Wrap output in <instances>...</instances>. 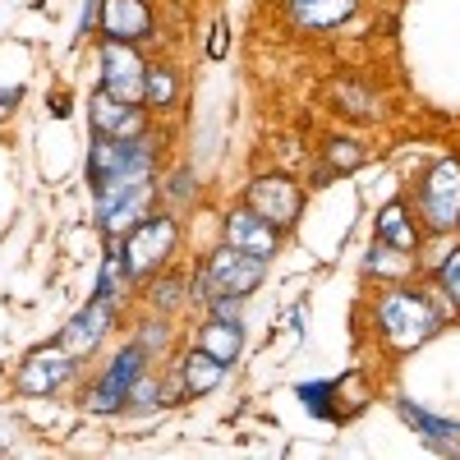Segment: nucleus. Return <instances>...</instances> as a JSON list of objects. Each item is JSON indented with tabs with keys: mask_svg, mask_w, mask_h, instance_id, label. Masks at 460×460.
Segmentation results:
<instances>
[{
	"mask_svg": "<svg viewBox=\"0 0 460 460\" xmlns=\"http://www.w3.org/2000/svg\"><path fill=\"white\" fill-rule=\"evenodd\" d=\"M152 171H157V147H152L147 134H138V138L97 134V138H93L88 175H93L97 194H111V189H134V184H152Z\"/></svg>",
	"mask_w": 460,
	"mask_h": 460,
	"instance_id": "1",
	"label": "nucleus"
},
{
	"mask_svg": "<svg viewBox=\"0 0 460 460\" xmlns=\"http://www.w3.org/2000/svg\"><path fill=\"white\" fill-rule=\"evenodd\" d=\"M152 203V184H134V189H111V194H97V221L106 235H129V230L147 217Z\"/></svg>",
	"mask_w": 460,
	"mask_h": 460,
	"instance_id": "11",
	"label": "nucleus"
},
{
	"mask_svg": "<svg viewBox=\"0 0 460 460\" xmlns=\"http://www.w3.org/2000/svg\"><path fill=\"white\" fill-rule=\"evenodd\" d=\"M438 286H442V295H447L451 304H460V249L438 267Z\"/></svg>",
	"mask_w": 460,
	"mask_h": 460,
	"instance_id": "25",
	"label": "nucleus"
},
{
	"mask_svg": "<svg viewBox=\"0 0 460 460\" xmlns=\"http://www.w3.org/2000/svg\"><path fill=\"white\" fill-rule=\"evenodd\" d=\"M359 162H364V152L350 138H327V166L332 171H355Z\"/></svg>",
	"mask_w": 460,
	"mask_h": 460,
	"instance_id": "24",
	"label": "nucleus"
},
{
	"mask_svg": "<svg viewBox=\"0 0 460 460\" xmlns=\"http://www.w3.org/2000/svg\"><path fill=\"white\" fill-rule=\"evenodd\" d=\"M194 189H199L194 175H189V171H175V180H171V194H175V199H189Z\"/></svg>",
	"mask_w": 460,
	"mask_h": 460,
	"instance_id": "27",
	"label": "nucleus"
},
{
	"mask_svg": "<svg viewBox=\"0 0 460 460\" xmlns=\"http://www.w3.org/2000/svg\"><path fill=\"white\" fill-rule=\"evenodd\" d=\"M419 217L429 230L460 226V157H442L419 180Z\"/></svg>",
	"mask_w": 460,
	"mask_h": 460,
	"instance_id": "4",
	"label": "nucleus"
},
{
	"mask_svg": "<svg viewBox=\"0 0 460 460\" xmlns=\"http://www.w3.org/2000/svg\"><path fill=\"white\" fill-rule=\"evenodd\" d=\"M208 56L221 60L226 56V23H212V42H208Z\"/></svg>",
	"mask_w": 460,
	"mask_h": 460,
	"instance_id": "29",
	"label": "nucleus"
},
{
	"mask_svg": "<svg viewBox=\"0 0 460 460\" xmlns=\"http://www.w3.org/2000/svg\"><path fill=\"white\" fill-rule=\"evenodd\" d=\"M143 79H147V65L138 60V51L129 42H102V88L125 97V102H143Z\"/></svg>",
	"mask_w": 460,
	"mask_h": 460,
	"instance_id": "8",
	"label": "nucleus"
},
{
	"mask_svg": "<svg viewBox=\"0 0 460 460\" xmlns=\"http://www.w3.org/2000/svg\"><path fill=\"white\" fill-rule=\"evenodd\" d=\"M97 28L111 37V42H143L152 37V5L147 0H102L97 5Z\"/></svg>",
	"mask_w": 460,
	"mask_h": 460,
	"instance_id": "13",
	"label": "nucleus"
},
{
	"mask_svg": "<svg viewBox=\"0 0 460 460\" xmlns=\"http://www.w3.org/2000/svg\"><path fill=\"white\" fill-rule=\"evenodd\" d=\"M74 373V355L65 345H51V350H32L19 368V392L23 396H51L56 387H65Z\"/></svg>",
	"mask_w": 460,
	"mask_h": 460,
	"instance_id": "10",
	"label": "nucleus"
},
{
	"mask_svg": "<svg viewBox=\"0 0 460 460\" xmlns=\"http://www.w3.org/2000/svg\"><path fill=\"white\" fill-rule=\"evenodd\" d=\"M180 230L171 217H143L129 235H125V262H129V277H152L157 267L175 253Z\"/></svg>",
	"mask_w": 460,
	"mask_h": 460,
	"instance_id": "6",
	"label": "nucleus"
},
{
	"mask_svg": "<svg viewBox=\"0 0 460 460\" xmlns=\"http://www.w3.org/2000/svg\"><path fill=\"white\" fill-rule=\"evenodd\" d=\"M19 97H23V88H5V93H0V120L19 106Z\"/></svg>",
	"mask_w": 460,
	"mask_h": 460,
	"instance_id": "30",
	"label": "nucleus"
},
{
	"mask_svg": "<svg viewBox=\"0 0 460 460\" xmlns=\"http://www.w3.org/2000/svg\"><path fill=\"white\" fill-rule=\"evenodd\" d=\"M175 286H180V281H162L157 290H152V299H157V304H162V309H171V304L180 299V290H175Z\"/></svg>",
	"mask_w": 460,
	"mask_h": 460,
	"instance_id": "28",
	"label": "nucleus"
},
{
	"mask_svg": "<svg viewBox=\"0 0 460 460\" xmlns=\"http://www.w3.org/2000/svg\"><path fill=\"white\" fill-rule=\"evenodd\" d=\"M88 120L97 134H115V138H138L147 134V115H143V102H125L115 93H93L88 102Z\"/></svg>",
	"mask_w": 460,
	"mask_h": 460,
	"instance_id": "9",
	"label": "nucleus"
},
{
	"mask_svg": "<svg viewBox=\"0 0 460 460\" xmlns=\"http://www.w3.org/2000/svg\"><path fill=\"white\" fill-rule=\"evenodd\" d=\"M221 377H226V364L212 359L208 350H199V345L180 359V392H184V396H208V392H217Z\"/></svg>",
	"mask_w": 460,
	"mask_h": 460,
	"instance_id": "17",
	"label": "nucleus"
},
{
	"mask_svg": "<svg viewBox=\"0 0 460 460\" xmlns=\"http://www.w3.org/2000/svg\"><path fill=\"white\" fill-rule=\"evenodd\" d=\"M262 272H267L262 258H253V253H244V249H235V244H221V249L203 262V272H199L194 286H189V295H194V299H217V295L244 299V295H253V286L262 281Z\"/></svg>",
	"mask_w": 460,
	"mask_h": 460,
	"instance_id": "3",
	"label": "nucleus"
},
{
	"mask_svg": "<svg viewBox=\"0 0 460 460\" xmlns=\"http://www.w3.org/2000/svg\"><path fill=\"white\" fill-rule=\"evenodd\" d=\"M332 106L341 115H350V120H377V97L359 84H336L332 88Z\"/></svg>",
	"mask_w": 460,
	"mask_h": 460,
	"instance_id": "20",
	"label": "nucleus"
},
{
	"mask_svg": "<svg viewBox=\"0 0 460 460\" xmlns=\"http://www.w3.org/2000/svg\"><path fill=\"white\" fill-rule=\"evenodd\" d=\"M111 318H115V299H111V295H97L88 309L60 332V345H65L74 359H88L97 345H102V336L111 332Z\"/></svg>",
	"mask_w": 460,
	"mask_h": 460,
	"instance_id": "12",
	"label": "nucleus"
},
{
	"mask_svg": "<svg viewBox=\"0 0 460 460\" xmlns=\"http://www.w3.org/2000/svg\"><path fill=\"white\" fill-rule=\"evenodd\" d=\"M377 240L392 244L401 253H419V226H414V212L405 203H387L377 212Z\"/></svg>",
	"mask_w": 460,
	"mask_h": 460,
	"instance_id": "18",
	"label": "nucleus"
},
{
	"mask_svg": "<svg viewBox=\"0 0 460 460\" xmlns=\"http://www.w3.org/2000/svg\"><path fill=\"white\" fill-rule=\"evenodd\" d=\"M244 208H253L258 217H267L277 230H290L304 212V189L290 175H258L244 194Z\"/></svg>",
	"mask_w": 460,
	"mask_h": 460,
	"instance_id": "7",
	"label": "nucleus"
},
{
	"mask_svg": "<svg viewBox=\"0 0 460 460\" xmlns=\"http://www.w3.org/2000/svg\"><path fill=\"white\" fill-rule=\"evenodd\" d=\"M226 244H235V249H244V253H253V258L267 262V258L281 249V230L267 221V217H258L253 208H240V212L226 217Z\"/></svg>",
	"mask_w": 460,
	"mask_h": 460,
	"instance_id": "14",
	"label": "nucleus"
},
{
	"mask_svg": "<svg viewBox=\"0 0 460 460\" xmlns=\"http://www.w3.org/2000/svg\"><path fill=\"white\" fill-rule=\"evenodd\" d=\"M138 345H143V350H152V345L162 350V345H166V327H162V323H147L143 336H138Z\"/></svg>",
	"mask_w": 460,
	"mask_h": 460,
	"instance_id": "26",
	"label": "nucleus"
},
{
	"mask_svg": "<svg viewBox=\"0 0 460 460\" xmlns=\"http://www.w3.org/2000/svg\"><path fill=\"white\" fill-rule=\"evenodd\" d=\"M373 323H377V332L387 336V345L392 350H419L438 327H442V318H438V309L429 304V295L424 290H387L377 299V309H373Z\"/></svg>",
	"mask_w": 460,
	"mask_h": 460,
	"instance_id": "2",
	"label": "nucleus"
},
{
	"mask_svg": "<svg viewBox=\"0 0 460 460\" xmlns=\"http://www.w3.org/2000/svg\"><path fill=\"white\" fill-rule=\"evenodd\" d=\"M396 410H401V419H405V424H414V429L424 433L429 442H438V447H456V438H460V424H447V419H433L429 410H419V405H410V401H396Z\"/></svg>",
	"mask_w": 460,
	"mask_h": 460,
	"instance_id": "19",
	"label": "nucleus"
},
{
	"mask_svg": "<svg viewBox=\"0 0 460 460\" xmlns=\"http://www.w3.org/2000/svg\"><path fill=\"white\" fill-rule=\"evenodd\" d=\"M410 258H414V253H401V249H392V244H382V240H377L373 253L364 258V272H368V277H373V272H377V277H405Z\"/></svg>",
	"mask_w": 460,
	"mask_h": 460,
	"instance_id": "23",
	"label": "nucleus"
},
{
	"mask_svg": "<svg viewBox=\"0 0 460 460\" xmlns=\"http://www.w3.org/2000/svg\"><path fill=\"white\" fill-rule=\"evenodd\" d=\"M143 368H147V350L138 341L125 345V350L111 359V368L97 377V387L88 392V410L93 414H120L129 405V392H134V382L143 377Z\"/></svg>",
	"mask_w": 460,
	"mask_h": 460,
	"instance_id": "5",
	"label": "nucleus"
},
{
	"mask_svg": "<svg viewBox=\"0 0 460 460\" xmlns=\"http://www.w3.org/2000/svg\"><path fill=\"white\" fill-rule=\"evenodd\" d=\"M355 10H359V0H290V19H295L304 32L341 28Z\"/></svg>",
	"mask_w": 460,
	"mask_h": 460,
	"instance_id": "15",
	"label": "nucleus"
},
{
	"mask_svg": "<svg viewBox=\"0 0 460 460\" xmlns=\"http://www.w3.org/2000/svg\"><path fill=\"white\" fill-rule=\"evenodd\" d=\"M199 350H208V355L221 359V364H235L240 350H244V327H240V318L212 314V318L199 327Z\"/></svg>",
	"mask_w": 460,
	"mask_h": 460,
	"instance_id": "16",
	"label": "nucleus"
},
{
	"mask_svg": "<svg viewBox=\"0 0 460 460\" xmlns=\"http://www.w3.org/2000/svg\"><path fill=\"white\" fill-rule=\"evenodd\" d=\"M129 262H125V249H106V262H102V277H97V295H125L129 286Z\"/></svg>",
	"mask_w": 460,
	"mask_h": 460,
	"instance_id": "22",
	"label": "nucleus"
},
{
	"mask_svg": "<svg viewBox=\"0 0 460 460\" xmlns=\"http://www.w3.org/2000/svg\"><path fill=\"white\" fill-rule=\"evenodd\" d=\"M143 102H147V106H175V102H180V79H175V69H166V65H147Z\"/></svg>",
	"mask_w": 460,
	"mask_h": 460,
	"instance_id": "21",
	"label": "nucleus"
}]
</instances>
